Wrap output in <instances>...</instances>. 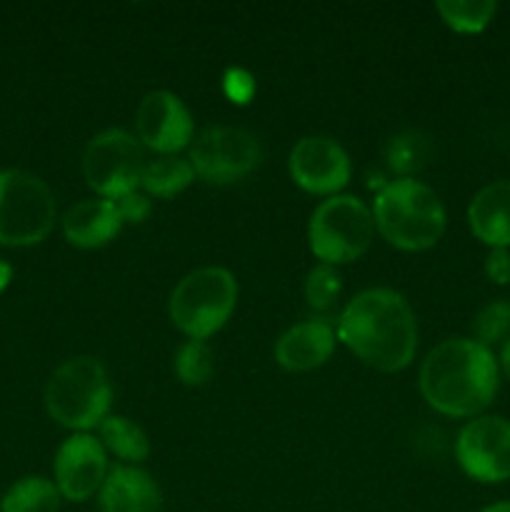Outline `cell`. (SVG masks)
Listing matches in <instances>:
<instances>
[{"mask_svg": "<svg viewBox=\"0 0 510 512\" xmlns=\"http://www.w3.org/2000/svg\"><path fill=\"white\" fill-rule=\"evenodd\" d=\"M338 340L370 368L398 373L415 358L418 320L403 295L390 288H370L343 308Z\"/></svg>", "mask_w": 510, "mask_h": 512, "instance_id": "6da1fadb", "label": "cell"}, {"mask_svg": "<svg viewBox=\"0 0 510 512\" xmlns=\"http://www.w3.org/2000/svg\"><path fill=\"white\" fill-rule=\"evenodd\" d=\"M498 383V360L473 338L443 340L420 368L425 403L448 418H475L483 413L493 403Z\"/></svg>", "mask_w": 510, "mask_h": 512, "instance_id": "7a4b0ae2", "label": "cell"}, {"mask_svg": "<svg viewBox=\"0 0 510 512\" xmlns=\"http://www.w3.org/2000/svg\"><path fill=\"white\" fill-rule=\"evenodd\" d=\"M375 230L393 248L418 253L443 238L445 208L435 190L413 178L390 180L375 195Z\"/></svg>", "mask_w": 510, "mask_h": 512, "instance_id": "3957f363", "label": "cell"}, {"mask_svg": "<svg viewBox=\"0 0 510 512\" xmlns=\"http://www.w3.org/2000/svg\"><path fill=\"white\" fill-rule=\"evenodd\" d=\"M110 400H113V388L108 373L103 363L90 355L65 360L45 385L48 415L75 433L100 428L110 413Z\"/></svg>", "mask_w": 510, "mask_h": 512, "instance_id": "277c9868", "label": "cell"}, {"mask_svg": "<svg viewBox=\"0 0 510 512\" xmlns=\"http://www.w3.org/2000/svg\"><path fill=\"white\" fill-rule=\"evenodd\" d=\"M238 283L225 268H200L185 275L170 295L168 313L175 328L188 340H208L233 315Z\"/></svg>", "mask_w": 510, "mask_h": 512, "instance_id": "5b68a950", "label": "cell"}, {"mask_svg": "<svg viewBox=\"0 0 510 512\" xmlns=\"http://www.w3.org/2000/svg\"><path fill=\"white\" fill-rule=\"evenodd\" d=\"M373 210L355 195H333L310 215V253L325 265H343L358 260L373 243Z\"/></svg>", "mask_w": 510, "mask_h": 512, "instance_id": "8992f818", "label": "cell"}, {"mask_svg": "<svg viewBox=\"0 0 510 512\" xmlns=\"http://www.w3.org/2000/svg\"><path fill=\"white\" fill-rule=\"evenodd\" d=\"M55 198L45 180L28 170H0V245L43 243L55 225Z\"/></svg>", "mask_w": 510, "mask_h": 512, "instance_id": "52a82bcc", "label": "cell"}, {"mask_svg": "<svg viewBox=\"0 0 510 512\" xmlns=\"http://www.w3.org/2000/svg\"><path fill=\"white\" fill-rule=\"evenodd\" d=\"M145 155L128 130L110 128L95 135L83 155L85 183L105 200H118L140 188Z\"/></svg>", "mask_w": 510, "mask_h": 512, "instance_id": "ba28073f", "label": "cell"}, {"mask_svg": "<svg viewBox=\"0 0 510 512\" xmlns=\"http://www.w3.org/2000/svg\"><path fill=\"white\" fill-rule=\"evenodd\" d=\"M195 175L210 185H230L248 178L260 165V143L243 128H208L190 145Z\"/></svg>", "mask_w": 510, "mask_h": 512, "instance_id": "9c48e42d", "label": "cell"}, {"mask_svg": "<svg viewBox=\"0 0 510 512\" xmlns=\"http://www.w3.org/2000/svg\"><path fill=\"white\" fill-rule=\"evenodd\" d=\"M455 458L478 483L510 480V420L498 415L470 420L455 440Z\"/></svg>", "mask_w": 510, "mask_h": 512, "instance_id": "30bf717a", "label": "cell"}, {"mask_svg": "<svg viewBox=\"0 0 510 512\" xmlns=\"http://www.w3.org/2000/svg\"><path fill=\"white\" fill-rule=\"evenodd\" d=\"M290 178L313 195H338L350 180V158L338 140L328 135H308L293 145L288 158Z\"/></svg>", "mask_w": 510, "mask_h": 512, "instance_id": "8fae6325", "label": "cell"}, {"mask_svg": "<svg viewBox=\"0 0 510 512\" xmlns=\"http://www.w3.org/2000/svg\"><path fill=\"white\" fill-rule=\"evenodd\" d=\"M135 130L145 148L158 155H175L193 140V115L170 90H153L135 110Z\"/></svg>", "mask_w": 510, "mask_h": 512, "instance_id": "7c38bea8", "label": "cell"}, {"mask_svg": "<svg viewBox=\"0 0 510 512\" xmlns=\"http://www.w3.org/2000/svg\"><path fill=\"white\" fill-rule=\"evenodd\" d=\"M55 488L70 503H85L100 493L108 478V455L100 440L88 433H75L55 453Z\"/></svg>", "mask_w": 510, "mask_h": 512, "instance_id": "4fadbf2b", "label": "cell"}, {"mask_svg": "<svg viewBox=\"0 0 510 512\" xmlns=\"http://www.w3.org/2000/svg\"><path fill=\"white\" fill-rule=\"evenodd\" d=\"M335 338L338 333L328 320H305L280 335L278 345H275V360L280 368L290 370V373H308V370L328 363L335 350Z\"/></svg>", "mask_w": 510, "mask_h": 512, "instance_id": "5bb4252c", "label": "cell"}, {"mask_svg": "<svg viewBox=\"0 0 510 512\" xmlns=\"http://www.w3.org/2000/svg\"><path fill=\"white\" fill-rule=\"evenodd\" d=\"M100 510L103 512H163V495L153 475L138 465H118L108 470L100 488Z\"/></svg>", "mask_w": 510, "mask_h": 512, "instance_id": "9a60e30c", "label": "cell"}, {"mask_svg": "<svg viewBox=\"0 0 510 512\" xmlns=\"http://www.w3.org/2000/svg\"><path fill=\"white\" fill-rule=\"evenodd\" d=\"M123 230V218L113 200L93 198L73 205L63 218L65 240L75 248H103L110 240L118 238Z\"/></svg>", "mask_w": 510, "mask_h": 512, "instance_id": "2e32d148", "label": "cell"}, {"mask_svg": "<svg viewBox=\"0 0 510 512\" xmlns=\"http://www.w3.org/2000/svg\"><path fill=\"white\" fill-rule=\"evenodd\" d=\"M468 225L490 248L510 245V180H495L475 193L468 205Z\"/></svg>", "mask_w": 510, "mask_h": 512, "instance_id": "e0dca14e", "label": "cell"}, {"mask_svg": "<svg viewBox=\"0 0 510 512\" xmlns=\"http://www.w3.org/2000/svg\"><path fill=\"white\" fill-rule=\"evenodd\" d=\"M195 180V170L190 160L178 155H158L155 160H145L140 188L148 198H175Z\"/></svg>", "mask_w": 510, "mask_h": 512, "instance_id": "ac0fdd59", "label": "cell"}, {"mask_svg": "<svg viewBox=\"0 0 510 512\" xmlns=\"http://www.w3.org/2000/svg\"><path fill=\"white\" fill-rule=\"evenodd\" d=\"M100 443L108 453L128 465L143 463L150 455V440L145 430L123 415H108L100 423Z\"/></svg>", "mask_w": 510, "mask_h": 512, "instance_id": "d6986e66", "label": "cell"}, {"mask_svg": "<svg viewBox=\"0 0 510 512\" xmlns=\"http://www.w3.org/2000/svg\"><path fill=\"white\" fill-rule=\"evenodd\" d=\"M60 498L63 495L55 488V483L30 475L10 485L0 503V512H58Z\"/></svg>", "mask_w": 510, "mask_h": 512, "instance_id": "ffe728a7", "label": "cell"}, {"mask_svg": "<svg viewBox=\"0 0 510 512\" xmlns=\"http://www.w3.org/2000/svg\"><path fill=\"white\" fill-rule=\"evenodd\" d=\"M435 10L450 30L475 35L488 28L493 15L498 13V3L493 0H440L435 3Z\"/></svg>", "mask_w": 510, "mask_h": 512, "instance_id": "44dd1931", "label": "cell"}, {"mask_svg": "<svg viewBox=\"0 0 510 512\" xmlns=\"http://www.w3.org/2000/svg\"><path fill=\"white\" fill-rule=\"evenodd\" d=\"M213 370V353H210L205 340H185L178 348V353H175V375H178L183 385H190V388L205 385L210 375H213Z\"/></svg>", "mask_w": 510, "mask_h": 512, "instance_id": "7402d4cb", "label": "cell"}, {"mask_svg": "<svg viewBox=\"0 0 510 512\" xmlns=\"http://www.w3.org/2000/svg\"><path fill=\"white\" fill-rule=\"evenodd\" d=\"M510 338V303L493 300L473 320V340L490 348L493 343Z\"/></svg>", "mask_w": 510, "mask_h": 512, "instance_id": "603a6c76", "label": "cell"}, {"mask_svg": "<svg viewBox=\"0 0 510 512\" xmlns=\"http://www.w3.org/2000/svg\"><path fill=\"white\" fill-rule=\"evenodd\" d=\"M340 288H343V278L333 265H315L305 280V300L313 310H330L338 300Z\"/></svg>", "mask_w": 510, "mask_h": 512, "instance_id": "cb8c5ba5", "label": "cell"}, {"mask_svg": "<svg viewBox=\"0 0 510 512\" xmlns=\"http://www.w3.org/2000/svg\"><path fill=\"white\" fill-rule=\"evenodd\" d=\"M425 158H428V145H425L420 135L405 133L390 140L388 163L398 173H413V170H418L425 163Z\"/></svg>", "mask_w": 510, "mask_h": 512, "instance_id": "d4e9b609", "label": "cell"}, {"mask_svg": "<svg viewBox=\"0 0 510 512\" xmlns=\"http://www.w3.org/2000/svg\"><path fill=\"white\" fill-rule=\"evenodd\" d=\"M223 90L230 98V103L245 105L255 95V78L243 68H230L223 75Z\"/></svg>", "mask_w": 510, "mask_h": 512, "instance_id": "484cf974", "label": "cell"}, {"mask_svg": "<svg viewBox=\"0 0 510 512\" xmlns=\"http://www.w3.org/2000/svg\"><path fill=\"white\" fill-rule=\"evenodd\" d=\"M115 208H118L120 218H123V225L125 223H143V220H148V215L153 213V200L148 198L145 193H140V190H135V193H128L123 195V198L113 200Z\"/></svg>", "mask_w": 510, "mask_h": 512, "instance_id": "4316f807", "label": "cell"}, {"mask_svg": "<svg viewBox=\"0 0 510 512\" xmlns=\"http://www.w3.org/2000/svg\"><path fill=\"white\" fill-rule=\"evenodd\" d=\"M485 275L495 285L510 283V250L508 248H490L488 260H485Z\"/></svg>", "mask_w": 510, "mask_h": 512, "instance_id": "83f0119b", "label": "cell"}, {"mask_svg": "<svg viewBox=\"0 0 510 512\" xmlns=\"http://www.w3.org/2000/svg\"><path fill=\"white\" fill-rule=\"evenodd\" d=\"M500 370L505 373V378L510 380V338L503 343V350H500Z\"/></svg>", "mask_w": 510, "mask_h": 512, "instance_id": "f1b7e54d", "label": "cell"}, {"mask_svg": "<svg viewBox=\"0 0 510 512\" xmlns=\"http://www.w3.org/2000/svg\"><path fill=\"white\" fill-rule=\"evenodd\" d=\"M10 280H13V268H10V263L0 260V293H3V290L8 288Z\"/></svg>", "mask_w": 510, "mask_h": 512, "instance_id": "f546056e", "label": "cell"}, {"mask_svg": "<svg viewBox=\"0 0 510 512\" xmlns=\"http://www.w3.org/2000/svg\"><path fill=\"white\" fill-rule=\"evenodd\" d=\"M480 512H510V503H495V505H490V508H485Z\"/></svg>", "mask_w": 510, "mask_h": 512, "instance_id": "4dcf8cb0", "label": "cell"}]
</instances>
